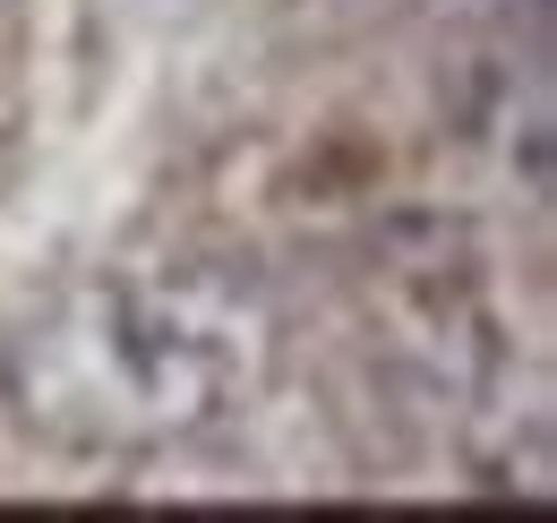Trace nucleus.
<instances>
[{"mask_svg":"<svg viewBox=\"0 0 557 523\" xmlns=\"http://www.w3.org/2000/svg\"><path fill=\"white\" fill-rule=\"evenodd\" d=\"M0 9H9V0H0Z\"/></svg>","mask_w":557,"mask_h":523,"instance_id":"4","label":"nucleus"},{"mask_svg":"<svg viewBox=\"0 0 557 523\" xmlns=\"http://www.w3.org/2000/svg\"><path fill=\"white\" fill-rule=\"evenodd\" d=\"M292 9H309L326 26H369V17H404L412 0H292Z\"/></svg>","mask_w":557,"mask_h":523,"instance_id":"3","label":"nucleus"},{"mask_svg":"<svg viewBox=\"0 0 557 523\" xmlns=\"http://www.w3.org/2000/svg\"><path fill=\"white\" fill-rule=\"evenodd\" d=\"M275 318L249 275L207 258L77 275L0 343V403L61 455H163L249 412Z\"/></svg>","mask_w":557,"mask_h":523,"instance_id":"1","label":"nucleus"},{"mask_svg":"<svg viewBox=\"0 0 557 523\" xmlns=\"http://www.w3.org/2000/svg\"><path fill=\"white\" fill-rule=\"evenodd\" d=\"M463 112L523 190L549 197V0H497V17L472 44Z\"/></svg>","mask_w":557,"mask_h":523,"instance_id":"2","label":"nucleus"}]
</instances>
